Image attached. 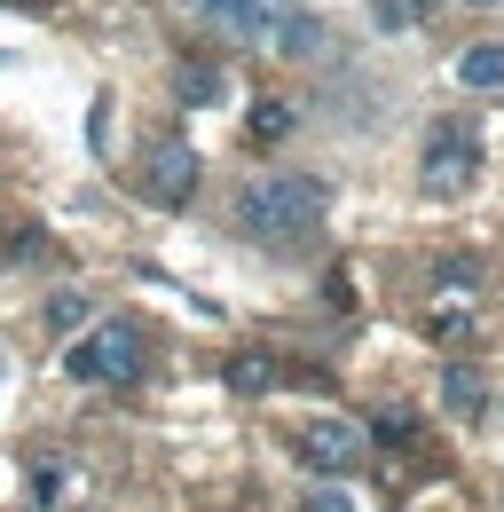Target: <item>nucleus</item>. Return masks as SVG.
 <instances>
[{
    "label": "nucleus",
    "mask_w": 504,
    "mask_h": 512,
    "mask_svg": "<svg viewBox=\"0 0 504 512\" xmlns=\"http://www.w3.org/2000/svg\"><path fill=\"white\" fill-rule=\"evenodd\" d=\"M323 213H331V190L315 174H252L237 190V205H229L237 237H252V245H292V237H308Z\"/></svg>",
    "instance_id": "nucleus-1"
},
{
    "label": "nucleus",
    "mask_w": 504,
    "mask_h": 512,
    "mask_svg": "<svg viewBox=\"0 0 504 512\" xmlns=\"http://www.w3.org/2000/svg\"><path fill=\"white\" fill-rule=\"evenodd\" d=\"M63 371L79 386H134L142 379V331H134V323H95V331H79L71 355H63Z\"/></svg>",
    "instance_id": "nucleus-2"
},
{
    "label": "nucleus",
    "mask_w": 504,
    "mask_h": 512,
    "mask_svg": "<svg viewBox=\"0 0 504 512\" xmlns=\"http://www.w3.org/2000/svg\"><path fill=\"white\" fill-rule=\"evenodd\" d=\"M473 174H481V134L465 119H441L426 134V150H418V182L434 197H457V190H473Z\"/></svg>",
    "instance_id": "nucleus-3"
},
{
    "label": "nucleus",
    "mask_w": 504,
    "mask_h": 512,
    "mask_svg": "<svg viewBox=\"0 0 504 512\" xmlns=\"http://www.w3.org/2000/svg\"><path fill=\"white\" fill-rule=\"evenodd\" d=\"M205 24H221L229 40H268L276 48V32L292 24V0H189Z\"/></svg>",
    "instance_id": "nucleus-4"
},
{
    "label": "nucleus",
    "mask_w": 504,
    "mask_h": 512,
    "mask_svg": "<svg viewBox=\"0 0 504 512\" xmlns=\"http://www.w3.org/2000/svg\"><path fill=\"white\" fill-rule=\"evenodd\" d=\"M142 197L150 205H189L197 197V150L189 142H158L150 166H142Z\"/></svg>",
    "instance_id": "nucleus-5"
},
{
    "label": "nucleus",
    "mask_w": 504,
    "mask_h": 512,
    "mask_svg": "<svg viewBox=\"0 0 504 512\" xmlns=\"http://www.w3.org/2000/svg\"><path fill=\"white\" fill-rule=\"evenodd\" d=\"M300 457H308L315 473H347L363 457V426L355 418H308L300 426Z\"/></svg>",
    "instance_id": "nucleus-6"
},
{
    "label": "nucleus",
    "mask_w": 504,
    "mask_h": 512,
    "mask_svg": "<svg viewBox=\"0 0 504 512\" xmlns=\"http://www.w3.org/2000/svg\"><path fill=\"white\" fill-rule=\"evenodd\" d=\"M441 402H449V418H481V410H489V379H481L473 363H449V371H441Z\"/></svg>",
    "instance_id": "nucleus-7"
},
{
    "label": "nucleus",
    "mask_w": 504,
    "mask_h": 512,
    "mask_svg": "<svg viewBox=\"0 0 504 512\" xmlns=\"http://www.w3.org/2000/svg\"><path fill=\"white\" fill-rule=\"evenodd\" d=\"M174 95L182 103H221L229 79H221V64H174Z\"/></svg>",
    "instance_id": "nucleus-8"
},
{
    "label": "nucleus",
    "mask_w": 504,
    "mask_h": 512,
    "mask_svg": "<svg viewBox=\"0 0 504 512\" xmlns=\"http://www.w3.org/2000/svg\"><path fill=\"white\" fill-rule=\"evenodd\" d=\"M457 79H465V87H504V40L465 48V56H457Z\"/></svg>",
    "instance_id": "nucleus-9"
},
{
    "label": "nucleus",
    "mask_w": 504,
    "mask_h": 512,
    "mask_svg": "<svg viewBox=\"0 0 504 512\" xmlns=\"http://www.w3.org/2000/svg\"><path fill=\"white\" fill-rule=\"evenodd\" d=\"M229 386H237V394H268V386H276V355H260V347L229 355Z\"/></svg>",
    "instance_id": "nucleus-10"
},
{
    "label": "nucleus",
    "mask_w": 504,
    "mask_h": 512,
    "mask_svg": "<svg viewBox=\"0 0 504 512\" xmlns=\"http://www.w3.org/2000/svg\"><path fill=\"white\" fill-rule=\"evenodd\" d=\"M276 48H284V56H300V64H308V56H323V24H315L308 8H292V24H284V32H276Z\"/></svg>",
    "instance_id": "nucleus-11"
},
{
    "label": "nucleus",
    "mask_w": 504,
    "mask_h": 512,
    "mask_svg": "<svg viewBox=\"0 0 504 512\" xmlns=\"http://www.w3.org/2000/svg\"><path fill=\"white\" fill-rule=\"evenodd\" d=\"M426 16H434V0H371L378 32H410V24H426Z\"/></svg>",
    "instance_id": "nucleus-12"
},
{
    "label": "nucleus",
    "mask_w": 504,
    "mask_h": 512,
    "mask_svg": "<svg viewBox=\"0 0 504 512\" xmlns=\"http://www.w3.org/2000/svg\"><path fill=\"white\" fill-rule=\"evenodd\" d=\"M245 134H252V142H284V134H292V103H276V95H268V103H252Z\"/></svg>",
    "instance_id": "nucleus-13"
},
{
    "label": "nucleus",
    "mask_w": 504,
    "mask_h": 512,
    "mask_svg": "<svg viewBox=\"0 0 504 512\" xmlns=\"http://www.w3.org/2000/svg\"><path fill=\"white\" fill-rule=\"evenodd\" d=\"M371 434H378L386 449H402V442H418V418H410V410H378V418H371Z\"/></svg>",
    "instance_id": "nucleus-14"
},
{
    "label": "nucleus",
    "mask_w": 504,
    "mask_h": 512,
    "mask_svg": "<svg viewBox=\"0 0 504 512\" xmlns=\"http://www.w3.org/2000/svg\"><path fill=\"white\" fill-rule=\"evenodd\" d=\"M63 481H71L63 465H32V505H56V497H63Z\"/></svg>",
    "instance_id": "nucleus-15"
},
{
    "label": "nucleus",
    "mask_w": 504,
    "mask_h": 512,
    "mask_svg": "<svg viewBox=\"0 0 504 512\" xmlns=\"http://www.w3.org/2000/svg\"><path fill=\"white\" fill-rule=\"evenodd\" d=\"M48 323H56V331H71V323H87V300H79V292H63V300H48Z\"/></svg>",
    "instance_id": "nucleus-16"
},
{
    "label": "nucleus",
    "mask_w": 504,
    "mask_h": 512,
    "mask_svg": "<svg viewBox=\"0 0 504 512\" xmlns=\"http://www.w3.org/2000/svg\"><path fill=\"white\" fill-rule=\"evenodd\" d=\"M300 512H355V497H339V489H315V497H300Z\"/></svg>",
    "instance_id": "nucleus-17"
},
{
    "label": "nucleus",
    "mask_w": 504,
    "mask_h": 512,
    "mask_svg": "<svg viewBox=\"0 0 504 512\" xmlns=\"http://www.w3.org/2000/svg\"><path fill=\"white\" fill-rule=\"evenodd\" d=\"M473 8H497V0H473Z\"/></svg>",
    "instance_id": "nucleus-18"
}]
</instances>
